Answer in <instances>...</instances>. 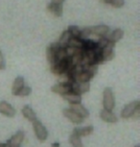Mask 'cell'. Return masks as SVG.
Masks as SVG:
<instances>
[{
  "label": "cell",
  "instance_id": "cell-8",
  "mask_svg": "<svg viewBox=\"0 0 140 147\" xmlns=\"http://www.w3.org/2000/svg\"><path fill=\"white\" fill-rule=\"evenodd\" d=\"M24 140V133L22 131H18L16 134H15L12 137L11 140H8L6 143L7 147H19L21 142Z\"/></svg>",
  "mask_w": 140,
  "mask_h": 147
},
{
  "label": "cell",
  "instance_id": "cell-23",
  "mask_svg": "<svg viewBox=\"0 0 140 147\" xmlns=\"http://www.w3.org/2000/svg\"><path fill=\"white\" fill-rule=\"evenodd\" d=\"M70 38H71V35L69 34V32L66 30V31H64L62 34L61 38H60V40H59V42H58V43H59L62 47H66L68 45V42H69Z\"/></svg>",
  "mask_w": 140,
  "mask_h": 147
},
{
  "label": "cell",
  "instance_id": "cell-20",
  "mask_svg": "<svg viewBox=\"0 0 140 147\" xmlns=\"http://www.w3.org/2000/svg\"><path fill=\"white\" fill-rule=\"evenodd\" d=\"M73 132H75L80 138L86 137V136H89V135L92 134L93 127L92 126H87V127H83V128H75Z\"/></svg>",
  "mask_w": 140,
  "mask_h": 147
},
{
  "label": "cell",
  "instance_id": "cell-5",
  "mask_svg": "<svg viewBox=\"0 0 140 147\" xmlns=\"http://www.w3.org/2000/svg\"><path fill=\"white\" fill-rule=\"evenodd\" d=\"M89 88H90L89 83H76V82H74L71 84V91L79 94V95L87 92V91L89 90Z\"/></svg>",
  "mask_w": 140,
  "mask_h": 147
},
{
  "label": "cell",
  "instance_id": "cell-24",
  "mask_svg": "<svg viewBox=\"0 0 140 147\" xmlns=\"http://www.w3.org/2000/svg\"><path fill=\"white\" fill-rule=\"evenodd\" d=\"M83 43H84V40H81L80 38L71 37L67 46L74 47V48H78V49H82V47H83Z\"/></svg>",
  "mask_w": 140,
  "mask_h": 147
},
{
  "label": "cell",
  "instance_id": "cell-25",
  "mask_svg": "<svg viewBox=\"0 0 140 147\" xmlns=\"http://www.w3.org/2000/svg\"><path fill=\"white\" fill-rule=\"evenodd\" d=\"M105 3L109 4L111 6H113L115 8H121L124 6L125 1L124 0H103Z\"/></svg>",
  "mask_w": 140,
  "mask_h": 147
},
{
  "label": "cell",
  "instance_id": "cell-12",
  "mask_svg": "<svg viewBox=\"0 0 140 147\" xmlns=\"http://www.w3.org/2000/svg\"><path fill=\"white\" fill-rule=\"evenodd\" d=\"M62 113H64V115L65 117L68 118L71 122H73V123H75V124H81L84 120V118H82L81 116H79L71 109H64Z\"/></svg>",
  "mask_w": 140,
  "mask_h": 147
},
{
  "label": "cell",
  "instance_id": "cell-1",
  "mask_svg": "<svg viewBox=\"0 0 140 147\" xmlns=\"http://www.w3.org/2000/svg\"><path fill=\"white\" fill-rule=\"evenodd\" d=\"M71 63L69 58H65L64 60L58 61L51 65V71L55 75H62L71 67Z\"/></svg>",
  "mask_w": 140,
  "mask_h": 147
},
{
  "label": "cell",
  "instance_id": "cell-30",
  "mask_svg": "<svg viewBox=\"0 0 140 147\" xmlns=\"http://www.w3.org/2000/svg\"><path fill=\"white\" fill-rule=\"evenodd\" d=\"M0 69H1V70L5 69V61H4V57H3V54H2L1 50H0Z\"/></svg>",
  "mask_w": 140,
  "mask_h": 147
},
{
  "label": "cell",
  "instance_id": "cell-27",
  "mask_svg": "<svg viewBox=\"0 0 140 147\" xmlns=\"http://www.w3.org/2000/svg\"><path fill=\"white\" fill-rule=\"evenodd\" d=\"M31 91H32L31 88H30V87H25V86H24V87L18 91L16 95H18V96H27V95H29V94L31 93Z\"/></svg>",
  "mask_w": 140,
  "mask_h": 147
},
{
  "label": "cell",
  "instance_id": "cell-4",
  "mask_svg": "<svg viewBox=\"0 0 140 147\" xmlns=\"http://www.w3.org/2000/svg\"><path fill=\"white\" fill-rule=\"evenodd\" d=\"M61 47L62 46L57 42V43H51L50 45L47 47V49H46V57H47L48 62L51 63V65L56 63L57 52Z\"/></svg>",
  "mask_w": 140,
  "mask_h": 147
},
{
  "label": "cell",
  "instance_id": "cell-31",
  "mask_svg": "<svg viewBox=\"0 0 140 147\" xmlns=\"http://www.w3.org/2000/svg\"><path fill=\"white\" fill-rule=\"evenodd\" d=\"M65 0H51V3L55 5H62Z\"/></svg>",
  "mask_w": 140,
  "mask_h": 147
},
{
  "label": "cell",
  "instance_id": "cell-33",
  "mask_svg": "<svg viewBox=\"0 0 140 147\" xmlns=\"http://www.w3.org/2000/svg\"><path fill=\"white\" fill-rule=\"evenodd\" d=\"M134 147H140L139 145H136V146H134Z\"/></svg>",
  "mask_w": 140,
  "mask_h": 147
},
{
  "label": "cell",
  "instance_id": "cell-22",
  "mask_svg": "<svg viewBox=\"0 0 140 147\" xmlns=\"http://www.w3.org/2000/svg\"><path fill=\"white\" fill-rule=\"evenodd\" d=\"M69 142L73 147H84L83 143H82L81 138L76 134L75 132H73L69 137Z\"/></svg>",
  "mask_w": 140,
  "mask_h": 147
},
{
  "label": "cell",
  "instance_id": "cell-15",
  "mask_svg": "<svg viewBox=\"0 0 140 147\" xmlns=\"http://www.w3.org/2000/svg\"><path fill=\"white\" fill-rule=\"evenodd\" d=\"M69 109H71L73 111L74 113H77L79 116H81L82 118H86V117H88L89 115V113L86 108L84 106H82L81 104H74V105H71Z\"/></svg>",
  "mask_w": 140,
  "mask_h": 147
},
{
  "label": "cell",
  "instance_id": "cell-26",
  "mask_svg": "<svg viewBox=\"0 0 140 147\" xmlns=\"http://www.w3.org/2000/svg\"><path fill=\"white\" fill-rule=\"evenodd\" d=\"M67 31L69 32L71 37H73V38H79L80 33H81V30H80L79 27H77L75 25L69 26V27H68V29H67Z\"/></svg>",
  "mask_w": 140,
  "mask_h": 147
},
{
  "label": "cell",
  "instance_id": "cell-9",
  "mask_svg": "<svg viewBox=\"0 0 140 147\" xmlns=\"http://www.w3.org/2000/svg\"><path fill=\"white\" fill-rule=\"evenodd\" d=\"M0 113L8 116V117H13L15 115V110L8 102L1 101L0 102Z\"/></svg>",
  "mask_w": 140,
  "mask_h": 147
},
{
  "label": "cell",
  "instance_id": "cell-29",
  "mask_svg": "<svg viewBox=\"0 0 140 147\" xmlns=\"http://www.w3.org/2000/svg\"><path fill=\"white\" fill-rule=\"evenodd\" d=\"M131 117H133V119H138L140 117V106L136 108Z\"/></svg>",
  "mask_w": 140,
  "mask_h": 147
},
{
  "label": "cell",
  "instance_id": "cell-28",
  "mask_svg": "<svg viewBox=\"0 0 140 147\" xmlns=\"http://www.w3.org/2000/svg\"><path fill=\"white\" fill-rule=\"evenodd\" d=\"M90 34H91V33H90V28H84L83 30H81V33H80L79 38H81V40H84L89 37Z\"/></svg>",
  "mask_w": 140,
  "mask_h": 147
},
{
  "label": "cell",
  "instance_id": "cell-11",
  "mask_svg": "<svg viewBox=\"0 0 140 147\" xmlns=\"http://www.w3.org/2000/svg\"><path fill=\"white\" fill-rule=\"evenodd\" d=\"M109 32V27L107 25H96L90 27V33L99 37H107Z\"/></svg>",
  "mask_w": 140,
  "mask_h": 147
},
{
  "label": "cell",
  "instance_id": "cell-2",
  "mask_svg": "<svg viewBox=\"0 0 140 147\" xmlns=\"http://www.w3.org/2000/svg\"><path fill=\"white\" fill-rule=\"evenodd\" d=\"M103 106L107 111H112L115 106V99L111 88H106L103 93Z\"/></svg>",
  "mask_w": 140,
  "mask_h": 147
},
{
  "label": "cell",
  "instance_id": "cell-17",
  "mask_svg": "<svg viewBox=\"0 0 140 147\" xmlns=\"http://www.w3.org/2000/svg\"><path fill=\"white\" fill-rule=\"evenodd\" d=\"M23 87H24V78L21 76L16 77L15 82H13V84L12 93L13 94V95H16L18 91L20 90Z\"/></svg>",
  "mask_w": 140,
  "mask_h": 147
},
{
  "label": "cell",
  "instance_id": "cell-6",
  "mask_svg": "<svg viewBox=\"0 0 140 147\" xmlns=\"http://www.w3.org/2000/svg\"><path fill=\"white\" fill-rule=\"evenodd\" d=\"M52 91L58 93L60 95H64L67 92L71 91V84L70 83H59L52 87Z\"/></svg>",
  "mask_w": 140,
  "mask_h": 147
},
{
  "label": "cell",
  "instance_id": "cell-13",
  "mask_svg": "<svg viewBox=\"0 0 140 147\" xmlns=\"http://www.w3.org/2000/svg\"><path fill=\"white\" fill-rule=\"evenodd\" d=\"M123 36H124V31L120 28H117V29H115L114 31H112L111 34H109V36H107V38H108L109 42H111L115 45V43L121 40L123 38Z\"/></svg>",
  "mask_w": 140,
  "mask_h": 147
},
{
  "label": "cell",
  "instance_id": "cell-14",
  "mask_svg": "<svg viewBox=\"0 0 140 147\" xmlns=\"http://www.w3.org/2000/svg\"><path fill=\"white\" fill-rule=\"evenodd\" d=\"M100 117L102 118V120H104L105 122H109V123H115V122H117V116L111 111H107L104 109L103 111H101Z\"/></svg>",
  "mask_w": 140,
  "mask_h": 147
},
{
  "label": "cell",
  "instance_id": "cell-3",
  "mask_svg": "<svg viewBox=\"0 0 140 147\" xmlns=\"http://www.w3.org/2000/svg\"><path fill=\"white\" fill-rule=\"evenodd\" d=\"M33 127H34V131L38 140L40 141H45L48 137V133L45 127L42 124V122L36 119L35 121H33Z\"/></svg>",
  "mask_w": 140,
  "mask_h": 147
},
{
  "label": "cell",
  "instance_id": "cell-32",
  "mask_svg": "<svg viewBox=\"0 0 140 147\" xmlns=\"http://www.w3.org/2000/svg\"><path fill=\"white\" fill-rule=\"evenodd\" d=\"M0 147H7L6 143H0Z\"/></svg>",
  "mask_w": 140,
  "mask_h": 147
},
{
  "label": "cell",
  "instance_id": "cell-7",
  "mask_svg": "<svg viewBox=\"0 0 140 147\" xmlns=\"http://www.w3.org/2000/svg\"><path fill=\"white\" fill-rule=\"evenodd\" d=\"M140 106V102L139 101H133L131 103L128 104L127 106H125V108L123 109L121 113L122 118H130L133 115V112L135 111L137 107Z\"/></svg>",
  "mask_w": 140,
  "mask_h": 147
},
{
  "label": "cell",
  "instance_id": "cell-18",
  "mask_svg": "<svg viewBox=\"0 0 140 147\" xmlns=\"http://www.w3.org/2000/svg\"><path fill=\"white\" fill-rule=\"evenodd\" d=\"M93 77L90 75L89 73H87L86 71H84V69L81 72H79L75 77V82L76 83H88Z\"/></svg>",
  "mask_w": 140,
  "mask_h": 147
},
{
  "label": "cell",
  "instance_id": "cell-10",
  "mask_svg": "<svg viewBox=\"0 0 140 147\" xmlns=\"http://www.w3.org/2000/svg\"><path fill=\"white\" fill-rule=\"evenodd\" d=\"M113 48H114V44L109 42L108 45L101 50V52H102V57H103V62H107V61H111L113 59L115 56Z\"/></svg>",
  "mask_w": 140,
  "mask_h": 147
},
{
  "label": "cell",
  "instance_id": "cell-21",
  "mask_svg": "<svg viewBox=\"0 0 140 147\" xmlns=\"http://www.w3.org/2000/svg\"><path fill=\"white\" fill-rule=\"evenodd\" d=\"M47 10L56 16H62V5H55V4L50 3V4H48Z\"/></svg>",
  "mask_w": 140,
  "mask_h": 147
},
{
  "label": "cell",
  "instance_id": "cell-19",
  "mask_svg": "<svg viewBox=\"0 0 140 147\" xmlns=\"http://www.w3.org/2000/svg\"><path fill=\"white\" fill-rule=\"evenodd\" d=\"M22 115L25 118L28 119L29 121H35L37 119V115L34 112V110L29 106H24L22 109Z\"/></svg>",
  "mask_w": 140,
  "mask_h": 147
},
{
  "label": "cell",
  "instance_id": "cell-16",
  "mask_svg": "<svg viewBox=\"0 0 140 147\" xmlns=\"http://www.w3.org/2000/svg\"><path fill=\"white\" fill-rule=\"evenodd\" d=\"M62 97H64V98L67 102H69L70 105L81 104V101H82L81 95H79V94H77L75 92H72V91H69V92H67L66 94L62 95Z\"/></svg>",
  "mask_w": 140,
  "mask_h": 147
}]
</instances>
